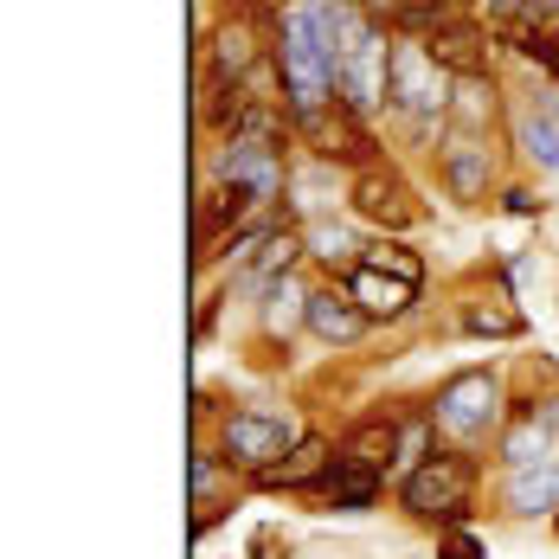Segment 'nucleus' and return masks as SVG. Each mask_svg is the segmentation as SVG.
Instances as JSON below:
<instances>
[{
    "instance_id": "1",
    "label": "nucleus",
    "mask_w": 559,
    "mask_h": 559,
    "mask_svg": "<svg viewBox=\"0 0 559 559\" xmlns=\"http://www.w3.org/2000/svg\"><path fill=\"white\" fill-rule=\"evenodd\" d=\"M386 110L405 116L412 135H431L450 116V78L425 39H392L386 46Z\"/></svg>"
},
{
    "instance_id": "2",
    "label": "nucleus",
    "mask_w": 559,
    "mask_h": 559,
    "mask_svg": "<svg viewBox=\"0 0 559 559\" xmlns=\"http://www.w3.org/2000/svg\"><path fill=\"white\" fill-rule=\"evenodd\" d=\"M469 489H476V469H469V456H425L405 483H399V508L405 514H418V521H456L463 502H469Z\"/></svg>"
},
{
    "instance_id": "3",
    "label": "nucleus",
    "mask_w": 559,
    "mask_h": 559,
    "mask_svg": "<svg viewBox=\"0 0 559 559\" xmlns=\"http://www.w3.org/2000/svg\"><path fill=\"white\" fill-rule=\"evenodd\" d=\"M289 450H296V425L283 412H231L219 425V456L231 469L264 476V469H277Z\"/></svg>"
},
{
    "instance_id": "4",
    "label": "nucleus",
    "mask_w": 559,
    "mask_h": 559,
    "mask_svg": "<svg viewBox=\"0 0 559 559\" xmlns=\"http://www.w3.org/2000/svg\"><path fill=\"white\" fill-rule=\"evenodd\" d=\"M438 425H444L450 438H463V444L489 438L502 425V380L496 373H456L438 392Z\"/></svg>"
},
{
    "instance_id": "5",
    "label": "nucleus",
    "mask_w": 559,
    "mask_h": 559,
    "mask_svg": "<svg viewBox=\"0 0 559 559\" xmlns=\"http://www.w3.org/2000/svg\"><path fill=\"white\" fill-rule=\"evenodd\" d=\"M219 187H225V193H238L251 213H258V206H271V200H277V187H283L277 148H271V142H251V135H231V142L219 148Z\"/></svg>"
},
{
    "instance_id": "6",
    "label": "nucleus",
    "mask_w": 559,
    "mask_h": 559,
    "mask_svg": "<svg viewBox=\"0 0 559 559\" xmlns=\"http://www.w3.org/2000/svg\"><path fill=\"white\" fill-rule=\"evenodd\" d=\"M444 187H450V200H463V206L489 200V187H496V155H489L483 135H463V129L444 135Z\"/></svg>"
},
{
    "instance_id": "7",
    "label": "nucleus",
    "mask_w": 559,
    "mask_h": 559,
    "mask_svg": "<svg viewBox=\"0 0 559 559\" xmlns=\"http://www.w3.org/2000/svg\"><path fill=\"white\" fill-rule=\"evenodd\" d=\"M341 289L367 309V322H399V316L418 302V283H412V277H392V271H380V264H354Z\"/></svg>"
},
{
    "instance_id": "8",
    "label": "nucleus",
    "mask_w": 559,
    "mask_h": 559,
    "mask_svg": "<svg viewBox=\"0 0 559 559\" xmlns=\"http://www.w3.org/2000/svg\"><path fill=\"white\" fill-rule=\"evenodd\" d=\"M302 322L316 329V341H329V347H354V341L367 335V309L347 289H316L302 302Z\"/></svg>"
},
{
    "instance_id": "9",
    "label": "nucleus",
    "mask_w": 559,
    "mask_h": 559,
    "mask_svg": "<svg viewBox=\"0 0 559 559\" xmlns=\"http://www.w3.org/2000/svg\"><path fill=\"white\" fill-rule=\"evenodd\" d=\"M354 213L360 219H380V225H412L418 219V206H412V193H405V180L386 168H367L354 180Z\"/></svg>"
},
{
    "instance_id": "10",
    "label": "nucleus",
    "mask_w": 559,
    "mask_h": 559,
    "mask_svg": "<svg viewBox=\"0 0 559 559\" xmlns=\"http://www.w3.org/2000/svg\"><path fill=\"white\" fill-rule=\"evenodd\" d=\"M322 496H329L341 514H367V508L380 502V469H367V463H354V456H335L329 476H322Z\"/></svg>"
},
{
    "instance_id": "11",
    "label": "nucleus",
    "mask_w": 559,
    "mask_h": 559,
    "mask_svg": "<svg viewBox=\"0 0 559 559\" xmlns=\"http://www.w3.org/2000/svg\"><path fill=\"white\" fill-rule=\"evenodd\" d=\"M502 502H508V514H521V521H534V514H559V463L514 469Z\"/></svg>"
},
{
    "instance_id": "12",
    "label": "nucleus",
    "mask_w": 559,
    "mask_h": 559,
    "mask_svg": "<svg viewBox=\"0 0 559 559\" xmlns=\"http://www.w3.org/2000/svg\"><path fill=\"white\" fill-rule=\"evenodd\" d=\"M329 463H335V456H329L322 438H302V444L289 450L277 469H264L258 483H271V489H302V483H322V476H329Z\"/></svg>"
},
{
    "instance_id": "13",
    "label": "nucleus",
    "mask_w": 559,
    "mask_h": 559,
    "mask_svg": "<svg viewBox=\"0 0 559 559\" xmlns=\"http://www.w3.org/2000/svg\"><path fill=\"white\" fill-rule=\"evenodd\" d=\"M547 450H554V425H547V412H521L514 431L502 438L508 469H534V463H547Z\"/></svg>"
},
{
    "instance_id": "14",
    "label": "nucleus",
    "mask_w": 559,
    "mask_h": 559,
    "mask_svg": "<svg viewBox=\"0 0 559 559\" xmlns=\"http://www.w3.org/2000/svg\"><path fill=\"white\" fill-rule=\"evenodd\" d=\"M489 116H496V84H489V78H456V84H450V122H456L463 135L489 129Z\"/></svg>"
},
{
    "instance_id": "15",
    "label": "nucleus",
    "mask_w": 559,
    "mask_h": 559,
    "mask_svg": "<svg viewBox=\"0 0 559 559\" xmlns=\"http://www.w3.org/2000/svg\"><path fill=\"white\" fill-rule=\"evenodd\" d=\"M341 456H354V463H367V469H380V476H386L392 463H399V425H392V418L360 425V431L341 444Z\"/></svg>"
},
{
    "instance_id": "16",
    "label": "nucleus",
    "mask_w": 559,
    "mask_h": 559,
    "mask_svg": "<svg viewBox=\"0 0 559 559\" xmlns=\"http://www.w3.org/2000/svg\"><path fill=\"white\" fill-rule=\"evenodd\" d=\"M521 155L559 174V116L547 104H534V110L521 116Z\"/></svg>"
},
{
    "instance_id": "17",
    "label": "nucleus",
    "mask_w": 559,
    "mask_h": 559,
    "mask_svg": "<svg viewBox=\"0 0 559 559\" xmlns=\"http://www.w3.org/2000/svg\"><path fill=\"white\" fill-rule=\"evenodd\" d=\"M476 46H483V39H476L469 26H450V33H438V39H431V58H438V64H450L456 78H483V64H489V58L476 52Z\"/></svg>"
},
{
    "instance_id": "18",
    "label": "nucleus",
    "mask_w": 559,
    "mask_h": 559,
    "mask_svg": "<svg viewBox=\"0 0 559 559\" xmlns=\"http://www.w3.org/2000/svg\"><path fill=\"white\" fill-rule=\"evenodd\" d=\"M264 296H271V309H264V322H271V335H289V322H296V302H309L296 283H264Z\"/></svg>"
},
{
    "instance_id": "19",
    "label": "nucleus",
    "mask_w": 559,
    "mask_h": 559,
    "mask_svg": "<svg viewBox=\"0 0 559 559\" xmlns=\"http://www.w3.org/2000/svg\"><path fill=\"white\" fill-rule=\"evenodd\" d=\"M309 245H316V258H329V264H347V271L360 264V258H354V231H347V225H316V231H309Z\"/></svg>"
},
{
    "instance_id": "20",
    "label": "nucleus",
    "mask_w": 559,
    "mask_h": 559,
    "mask_svg": "<svg viewBox=\"0 0 559 559\" xmlns=\"http://www.w3.org/2000/svg\"><path fill=\"white\" fill-rule=\"evenodd\" d=\"M360 264H380V271H392V277H412V283H425V264H418V251L412 245H373Z\"/></svg>"
},
{
    "instance_id": "21",
    "label": "nucleus",
    "mask_w": 559,
    "mask_h": 559,
    "mask_svg": "<svg viewBox=\"0 0 559 559\" xmlns=\"http://www.w3.org/2000/svg\"><path fill=\"white\" fill-rule=\"evenodd\" d=\"M463 329L469 335H521V316H508V309H469Z\"/></svg>"
},
{
    "instance_id": "22",
    "label": "nucleus",
    "mask_w": 559,
    "mask_h": 559,
    "mask_svg": "<svg viewBox=\"0 0 559 559\" xmlns=\"http://www.w3.org/2000/svg\"><path fill=\"white\" fill-rule=\"evenodd\" d=\"M187 476H193V502H206V496H213V483H219V463H213V450H193Z\"/></svg>"
},
{
    "instance_id": "23",
    "label": "nucleus",
    "mask_w": 559,
    "mask_h": 559,
    "mask_svg": "<svg viewBox=\"0 0 559 559\" xmlns=\"http://www.w3.org/2000/svg\"><path fill=\"white\" fill-rule=\"evenodd\" d=\"M521 7V20L527 26H540V20H559V0H514Z\"/></svg>"
},
{
    "instance_id": "24",
    "label": "nucleus",
    "mask_w": 559,
    "mask_h": 559,
    "mask_svg": "<svg viewBox=\"0 0 559 559\" xmlns=\"http://www.w3.org/2000/svg\"><path fill=\"white\" fill-rule=\"evenodd\" d=\"M444 554H450V559H483V547H476V540H469V534H456V540H450Z\"/></svg>"
},
{
    "instance_id": "25",
    "label": "nucleus",
    "mask_w": 559,
    "mask_h": 559,
    "mask_svg": "<svg viewBox=\"0 0 559 559\" xmlns=\"http://www.w3.org/2000/svg\"><path fill=\"white\" fill-rule=\"evenodd\" d=\"M508 200V213H521V219H534V193H521V187H514V193H502Z\"/></svg>"
},
{
    "instance_id": "26",
    "label": "nucleus",
    "mask_w": 559,
    "mask_h": 559,
    "mask_svg": "<svg viewBox=\"0 0 559 559\" xmlns=\"http://www.w3.org/2000/svg\"><path fill=\"white\" fill-rule=\"evenodd\" d=\"M554 521H559V514H554Z\"/></svg>"
}]
</instances>
